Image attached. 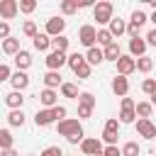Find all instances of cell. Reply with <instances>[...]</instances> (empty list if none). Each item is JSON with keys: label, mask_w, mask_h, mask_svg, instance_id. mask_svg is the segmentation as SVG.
Returning <instances> with one entry per match:
<instances>
[{"label": "cell", "mask_w": 156, "mask_h": 156, "mask_svg": "<svg viewBox=\"0 0 156 156\" xmlns=\"http://www.w3.org/2000/svg\"><path fill=\"white\" fill-rule=\"evenodd\" d=\"M112 12H115V7L107 0L93 5V20H98V24H110L112 22Z\"/></svg>", "instance_id": "6da1fadb"}, {"label": "cell", "mask_w": 156, "mask_h": 156, "mask_svg": "<svg viewBox=\"0 0 156 156\" xmlns=\"http://www.w3.org/2000/svg\"><path fill=\"white\" fill-rule=\"evenodd\" d=\"M78 41H80L85 49H93V46L98 44V29H95L93 24H83V27L78 29Z\"/></svg>", "instance_id": "7a4b0ae2"}, {"label": "cell", "mask_w": 156, "mask_h": 156, "mask_svg": "<svg viewBox=\"0 0 156 156\" xmlns=\"http://www.w3.org/2000/svg\"><path fill=\"white\" fill-rule=\"evenodd\" d=\"M56 129H58V134H61V136H66V139H68V136H73V134H80V132H83L80 119H71V117L61 119Z\"/></svg>", "instance_id": "3957f363"}, {"label": "cell", "mask_w": 156, "mask_h": 156, "mask_svg": "<svg viewBox=\"0 0 156 156\" xmlns=\"http://www.w3.org/2000/svg\"><path fill=\"white\" fill-rule=\"evenodd\" d=\"M44 61H46L49 71H61V66H66V61H68V54H63V51H49Z\"/></svg>", "instance_id": "277c9868"}, {"label": "cell", "mask_w": 156, "mask_h": 156, "mask_svg": "<svg viewBox=\"0 0 156 156\" xmlns=\"http://www.w3.org/2000/svg\"><path fill=\"white\" fill-rule=\"evenodd\" d=\"M80 151H83L85 156H98V154H102V141H100L98 136L83 139V141H80Z\"/></svg>", "instance_id": "5b68a950"}, {"label": "cell", "mask_w": 156, "mask_h": 156, "mask_svg": "<svg viewBox=\"0 0 156 156\" xmlns=\"http://www.w3.org/2000/svg\"><path fill=\"white\" fill-rule=\"evenodd\" d=\"M66 29V20L63 17H49L46 20V34L54 39V37H61Z\"/></svg>", "instance_id": "8992f818"}, {"label": "cell", "mask_w": 156, "mask_h": 156, "mask_svg": "<svg viewBox=\"0 0 156 156\" xmlns=\"http://www.w3.org/2000/svg\"><path fill=\"white\" fill-rule=\"evenodd\" d=\"M146 39H141V37H134V39H129V56L132 58H141V56H146Z\"/></svg>", "instance_id": "52a82bcc"}, {"label": "cell", "mask_w": 156, "mask_h": 156, "mask_svg": "<svg viewBox=\"0 0 156 156\" xmlns=\"http://www.w3.org/2000/svg\"><path fill=\"white\" fill-rule=\"evenodd\" d=\"M132 71H136V58H132V56H119V61H117V76H129Z\"/></svg>", "instance_id": "ba28073f"}, {"label": "cell", "mask_w": 156, "mask_h": 156, "mask_svg": "<svg viewBox=\"0 0 156 156\" xmlns=\"http://www.w3.org/2000/svg\"><path fill=\"white\" fill-rule=\"evenodd\" d=\"M20 12V2L17 0H0V17L2 20H12Z\"/></svg>", "instance_id": "9c48e42d"}, {"label": "cell", "mask_w": 156, "mask_h": 156, "mask_svg": "<svg viewBox=\"0 0 156 156\" xmlns=\"http://www.w3.org/2000/svg\"><path fill=\"white\" fill-rule=\"evenodd\" d=\"M39 102L44 105V110H51V107H56V105H58V93H56V90L44 88V90L39 93Z\"/></svg>", "instance_id": "30bf717a"}, {"label": "cell", "mask_w": 156, "mask_h": 156, "mask_svg": "<svg viewBox=\"0 0 156 156\" xmlns=\"http://www.w3.org/2000/svg\"><path fill=\"white\" fill-rule=\"evenodd\" d=\"M136 132H139V136H144V139H154V136H156V124H154L151 119H136Z\"/></svg>", "instance_id": "8fae6325"}, {"label": "cell", "mask_w": 156, "mask_h": 156, "mask_svg": "<svg viewBox=\"0 0 156 156\" xmlns=\"http://www.w3.org/2000/svg\"><path fill=\"white\" fill-rule=\"evenodd\" d=\"M112 93L119 95V98H127V93H129V80H127V76H115V78H112Z\"/></svg>", "instance_id": "7c38bea8"}, {"label": "cell", "mask_w": 156, "mask_h": 156, "mask_svg": "<svg viewBox=\"0 0 156 156\" xmlns=\"http://www.w3.org/2000/svg\"><path fill=\"white\" fill-rule=\"evenodd\" d=\"M41 80H44V85H46L49 90H56V88L63 85V80H61V71H46Z\"/></svg>", "instance_id": "4fadbf2b"}, {"label": "cell", "mask_w": 156, "mask_h": 156, "mask_svg": "<svg viewBox=\"0 0 156 156\" xmlns=\"http://www.w3.org/2000/svg\"><path fill=\"white\" fill-rule=\"evenodd\" d=\"M10 83H12V90H24L27 85H29V76L24 73V71H15L12 73V78H10Z\"/></svg>", "instance_id": "5bb4252c"}, {"label": "cell", "mask_w": 156, "mask_h": 156, "mask_svg": "<svg viewBox=\"0 0 156 156\" xmlns=\"http://www.w3.org/2000/svg\"><path fill=\"white\" fill-rule=\"evenodd\" d=\"M5 105H7L10 110H22V105H24V95H22L20 90H12V93L5 95Z\"/></svg>", "instance_id": "9a60e30c"}, {"label": "cell", "mask_w": 156, "mask_h": 156, "mask_svg": "<svg viewBox=\"0 0 156 156\" xmlns=\"http://www.w3.org/2000/svg\"><path fill=\"white\" fill-rule=\"evenodd\" d=\"M51 122H56L51 110H37V115H34V124L37 127H49Z\"/></svg>", "instance_id": "2e32d148"}, {"label": "cell", "mask_w": 156, "mask_h": 156, "mask_svg": "<svg viewBox=\"0 0 156 156\" xmlns=\"http://www.w3.org/2000/svg\"><path fill=\"white\" fill-rule=\"evenodd\" d=\"M107 32H110L112 37H122V34L127 32V22L119 20V17H112V22L107 24Z\"/></svg>", "instance_id": "e0dca14e"}, {"label": "cell", "mask_w": 156, "mask_h": 156, "mask_svg": "<svg viewBox=\"0 0 156 156\" xmlns=\"http://www.w3.org/2000/svg\"><path fill=\"white\" fill-rule=\"evenodd\" d=\"M85 61H88L90 66H98V63H102V61H105V54H102V49H100V46H93V49H88V51H85Z\"/></svg>", "instance_id": "ac0fdd59"}, {"label": "cell", "mask_w": 156, "mask_h": 156, "mask_svg": "<svg viewBox=\"0 0 156 156\" xmlns=\"http://www.w3.org/2000/svg\"><path fill=\"white\" fill-rule=\"evenodd\" d=\"M2 51H5V54H10V56H17V54L22 51V46H20V39H15V37H7V39L2 41Z\"/></svg>", "instance_id": "d6986e66"}, {"label": "cell", "mask_w": 156, "mask_h": 156, "mask_svg": "<svg viewBox=\"0 0 156 156\" xmlns=\"http://www.w3.org/2000/svg\"><path fill=\"white\" fill-rule=\"evenodd\" d=\"M102 54H105V61H115V63H117V61H119V56H122V49H119V44H117V41H112L110 46H105V49H102Z\"/></svg>", "instance_id": "ffe728a7"}, {"label": "cell", "mask_w": 156, "mask_h": 156, "mask_svg": "<svg viewBox=\"0 0 156 156\" xmlns=\"http://www.w3.org/2000/svg\"><path fill=\"white\" fill-rule=\"evenodd\" d=\"M15 66H17V71H27V68L32 66V54L22 49V51L15 56Z\"/></svg>", "instance_id": "44dd1931"}, {"label": "cell", "mask_w": 156, "mask_h": 156, "mask_svg": "<svg viewBox=\"0 0 156 156\" xmlns=\"http://www.w3.org/2000/svg\"><path fill=\"white\" fill-rule=\"evenodd\" d=\"M32 41H34V49H37V51H46V49L51 46V37H49L46 32H44V34H37Z\"/></svg>", "instance_id": "7402d4cb"}, {"label": "cell", "mask_w": 156, "mask_h": 156, "mask_svg": "<svg viewBox=\"0 0 156 156\" xmlns=\"http://www.w3.org/2000/svg\"><path fill=\"white\" fill-rule=\"evenodd\" d=\"M24 112L22 110H10V115H7V122H10V127H24Z\"/></svg>", "instance_id": "603a6c76"}, {"label": "cell", "mask_w": 156, "mask_h": 156, "mask_svg": "<svg viewBox=\"0 0 156 156\" xmlns=\"http://www.w3.org/2000/svg\"><path fill=\"white\" fill-rule=\"evenodd\" d=\"M151 110H154L151 102H136V107H134V112H136L139 119H149L151 117Z\"/></svg>", "instance_id": "cb8c5ba5"}, {"label": "cell", "mask_w": 156, "mask_h": 156, "mask_svg": "<svg viewBox=\"0 0 156 156\" xmlns=\"http://www.w3.org/2000/svg\"><path fill=\"white\" fill-rule=\"evenodd\" d=\"M68 44H71V39H68L66 34H61V37H54V39H51V46H54V51H63V54H66Z\"/></svg>", "instance_id": "d4e9b609"}, {"label": "cell", "mask_w": 156, "mask_h": 156, "mask_svg": "<svg viewBox=\"0 0 156 156\" xmlns=\"http://www.w3.org/2000/svg\"><path fill=\"white\" fill-rule=\"evenodd\" d=\"M117 136H119V129H110V127L102 129V141H105L107 146H115V144H117Z\"/></svg>", "instance_id": "484cf974"}, {"label": "cell", "mask_w": 156, "mask_h": 156, "mask_svg": "<svg viewBox=\"0 0 156 156\" xmlns=\"http://www.w3.org/2000/svg\"><path fill=\"white\" fill-rule=\"evenodd\" d=\"M12 141H15L12 132H10V129H0V151H5V149H12Z\"/></svg>", "instance_id": "4316f807"}, {"label": "cell", "mask_w": 156, "mask_h": 156, "mask_svg": "<svg viewBox=\"0 0 156 156\" xmlns=\"http://www.w3.org/2000/svg\"><path fill=\"white\" fill-rule=\"evenodd\" d=\"M68 66H71V71H76L78 66H83L85 63V54H78V51H73V54H68V61H66Z\"/></svg>", "instance_id": "83f0119b"}, {"label": "cell", "mask_w": 156, "mask_h": 156, "mask_svg": "<svg viewBox=\"0 0 156 156\" xmlns=\"http://www.w3.org/2000/svg\"><path fill=\"white\" fill-rule=\"evenodd\" d=\"M134 119H136L134 107H122V110H119V122H122V124H132Z\"/></svg>", "instance_id": "f1b7e54d"}, {"label": "cell", "mask_w": 156, "mask_h": 156, "mask_svg": "<svg viewBox=\"0 0 156 156\" xmlns=\"http://www.w3.org/2000/svg\"><path fill=\"white\" fill-rule=\"evenodd\" d=\"M61 95H63V98H76V100H78L80 93H78V85H73V83H63V85H61Z\"/></svg>", "instance_id": "f546056e"}, {"label": "cell", "mask_w": 156, "mask_h": 156, "mask_svg": "<svg viewBox=\"0 0 156 156\" xmlns=\"http://www.w3.org/2000/svg\"><path fill=\"white\" fill-rule=\"evenodd\" d=\"M80 7H78V0H63L61 2V12L63 15H73V12H78Z\"/></svg>", "instance_id": "4dcf8cb0"}, {"label": "cell", "mask_w": 156, "mask_h": 156, "mask_svg": "<svg viewBox=\"0 0 156 156\" xmlns=\"http://www.w3.org/2000/svg\"><path fill=\"white\" fill-rule=\"evenodd\" d=\"M154 68V61L149 58V56H141V58H136V71H141V73H149Z\"/></svg>", "instance_id": "1f68e13d"}, {"label": "cell", "mask_w": 156, "mask_h": 156, "mask_svg": "<svg viewBox=\"0 0 156 156\" xmlns=\"http://www.w3.org/2000/svg\"><path fill=\"white\" fill-rule=\"evenodd\" d=\"M73 73L78 76V80H85V78H90V73H93V66H90V63L85 61V63H83V66H78V68H76Z\"/></svg>", "instance_id": "d6a6232c"}, {"label": "cell", "mask_w": 156, "mask_h": 156, "mask_svg": "<svg viewBox=\"0 0 156 156\" xmlns=\"http://www.w3.org/2000/svg\"><path fill=\"white\" fill-rule=\"evenodd\" d=\"M139 144L136 141H127L124 146H122V156H139Z\"/></svg>", "instance_id": "836d02e7"}, {"label": "cell", "mask_w": 156, "mask_h": 156, "mask_svg": "<svg viewBox=\"0 0 156 156\" xmlns=\"http://www.w3.org/2000/svg\"><path fill=\"white\" fill-rule=\"evenodd\" d=\"M115 41V37L107 32V29H98V44H102V46H110Z\"/></svg>", "instance_id": "e575fe53"}, {"label": "cell", "mask_w": 156, "mask_h": 156, "mask_svg": "<svg viewBox=\"0 0 156 156\" xmlns=\"http://www.w3.org/2000/svg\"><path fill=\"white\" fill-rule=\"evenodd\" d=\"M78 105L95 107V95H93V93H88V90H85V93H80V95H78Z\"/></svg>", "instance_id": "d590c367"}, {"label": "cell", "mask_w": 156, "mask_h": 156, "mask_svg": "<svg viewBox=\"0 0 156 156\" xmlns=\"http://www.w3.org/2000/svg\"><path fill=\"white\" fill-rule=\"evenodd\" d=\"M34 10H37V2H34V0H20V12L29 15V12H34Z\"/></svg>", "instance_id": "8d00e7d4"}, {"label": "cell", "mask_w": 156, "mask_h": 156, "mask_svg": "<svg viewBox=\"0 0 156 156\" xmlns=\"http://www.w3.org/2000/svg\"><path fill=\"white\" fill-rule=\"evenodd\" d=\"M22 32H24V34H27V37H32V39H34V37H37V34H39V32H37V24H34V22H32V20H27V22H24V24H22Z\"/></svg>", "instance_id": "74e56055"}, {"label": "cell", "mask_w": 156, "mask_h": 156, "mask_svg": "<svg viewBox=\"0 0 156 156\" xmlns=\"http://www.w3.org/2000/svg\"><path fill=\"white\" fill-rule=\"evenodd\" d=\"M141 90H144L146 95H154V93H156V78H146V80L141 83Z\"/></svg>", "instance_id": "f35d334b"}, {"label": "cell", "mask_w": 156, "mask_h": 156, "mask_svg": "<svg viewBox=\"0 0 156 156\" xmlns=\"http://www.w3.org/2000/svg\"><path fill=\"white\" fill-rule=\"evenodd\" d=\"M93 110H95V107H88V105H78V119H88V117L93 115Z\"/></svg>", "instance_id": "ab89813d"}, {"label": "cell", "mask_w": 156, "mask_h": 156, "mask_svg": "<svg viewBox=\"0 0 156 156\" xmlns=\"http://www.w3.org/2000/svg\"><path fill=\"white\" fill-rule=\"evenodd\" d=\"M10 78H12L10 66H7V63H0V83H5V80H10Z\"/></svg>", "instance_id": "60d3db41"}, {"label": "cell", "mask_w": 156, "mask_h": 156, "mask_svg": "<svg viewBox=\"0 0 156 156\" xmlns=\"http://www.w3.org/2000/svg\"><path fill=\"white\" fill-rule=\"evenodd\" d=\"M39 156H66V154H63L58 146H46V149H44Z\"/></svg>", "instance_id": "b9f144b4"}, {"label": "cell", "mask_w": 156, "mask_h": 156, "mask_svg": "<svg viewBox=\"0 0 156 156\" xmlns=\"http://www.w3.org/2000/svg\"><path fill=\"white\" fill-rule=\"evenodd\" d=\"M51 112H54V117H56V122H61V119H66V107H63V105H56V107H51Z\"/></svg>", "instance_id": "7bdbcfd3"}, {"label": "cell", "mask_w": 156, "mask_h": 156, "mask_svg": "<svg viewBox=\"0 0 156 156\" xmlns=\"http://www.w3.org/2000/svg\"><path fill=\"white\" fill-rule=\"evenodd\" d=\"M102 156H122V149H117V144L115 146H105L102 149Z\"/></svg>", "instance_id": "ee69618b"}, {"label": "cell", "mask_w": 156, "mask_h": 156, "mask_svg": "<svg viewBox=\"0 0 156 156\" xmlns=\"http://www.w3.org/2000/svg\"><path fill=\"white\" fill-rule=\"evenodd\" d=\"M7 37H10V24H7V22H0V39L5 41Z\"/></svg>", "instance_id": "f6af8a7d"}, {"label": "cell", "mask_w": 156, "mask_h": 156, "mask_svg": "<svg viewBox=\"0 0 156 156\" xmlns=\"http://www.w3.org/2000/svg\"><path fill=\"white\" fill-rule=\"evenodd\" d=\"M144 39H146V44H149V46H156V27H154V29H151Z\"/></svg>", "instance_id": "bcb514c9"}, {"label": "cell", "mask_w": 156, "mask_h": 156, "mask_svg": "<svg viewBox=\"0 0 156 156\" xmlns=\"http://www.w3.org/2000/svg\"><path fill=\"white\" fill-rule=\"evenodd\" d=\"M66 141H68V144H80V141H83V132H80V134H73V136H68Z\"/></svg>", "instance_id": "7dc6e473"}, {"label": "cell", "mask_w": 156, "mask_h": 156, "mask_svg": "<svg viewBox=\"0 0 156 156\" xmlns=\"http://www.w3.org/2000/svg\"><path fill=\"white\" fill-rule=\"evenodd\" d=\"M122 107H136L132 98H122Z\"/></svg>", "instance_id": "c3c4849f"}, {"label": "cell", "mask_w": 156, "mask_h": 156, "mask_svg": "<svg viewBox=\"0 0 156 156\" xmlns=\"http://www.w3.org/2000/svg\"><path fill=\"white\" fill-rule=\"evenodd\" d=\"M0 156H20L15 149H5V151H0Z\"/></svg>", "instance_id": "681fc988"}, {"label": "cell", "mask_w": 156, "mask_h": 156, "mask_svg": "<svg viewBox=\"0 0 156 156\" xmlns=\"http://www.w3.org/2000/svg\"><path fill=\"white\" fill-rule=\"evenodd\" d=\"M90 5H93V0H80L78 2V7H90Z\"/></svg>", "instance_id": "f907efd6"}, {"label": "cell", "mask_w": 156, "mask_h": 156, "mask_svg": "<svg viewBox=\"0 0 156 156\" xmlns=\"http://www.w3.org/2000/svg\"><path fill=\"white\" fill-rule=\"evenodd\" d=\"M149 5L154 7V12H156V0H149Z\"/></svg>", "instance_id": "816d5d0a"}, {"label": "cell", "mask_w": 156, "mask_h": 156, "mask_svg": "<svg viewBox=\"0 0 156 156\" xmlns=\"http://www.w3.org/2000/svg\"><path fill=\"white\" fill-rule=\"evenodd\" d=\"M149 20H151V22H154V27H156V12H154V15L149 17Z\"/></svg>", "instance_id": "f5cc1de1"}, {"label": "cell", "mask_w": 156, "mask_h": 156, "mask_svg": "<svg viewBox=\"0 0 156 156\" xmlns=\"http://www.w3.org/2000/svg\"><path fill=\"white\" fill-rule=\"evenodd\" d=\"M151 105H156V93H154V95H151Z\"/></svg>", "instance_id": "db71d44e"}, {"label": "cell", "mask_w": 156, "mask_h": 156, "mask_svg": "<svg viewBox=\"0 0 156 156\" xmlns=\"http://www.w3.org/2000/svg\"><path fill=\"white\" fill-rule=\"evenodd\" d=\"M27 156H34V154H27Z\"/></svg>", "instance_id": "11a10c76"}, {"label": "cell", "mask_w": 156, "mask_h": 156, "mask_svg": "<svg viewBox=\"0 0 156 156\" xmlns=\"http://www.w3.org/2000/svg\"><path fill=\"white\" fill-rule=\"evenodd\" d=\"M98 156H102V154H98Z\"/></svg>", "instance_id": "9f6ffc18"}, {"label": "cell", "mask_w": 156, "mask_h": 156, "mask_svg": "<svg viewBox=\"0 0 156 156\" xmlns=\"http://www.w3.org/2000/svg\"><path fill=\"white\" fill-rule=\"evenodd\" d=\"M154 156H156V154H154Z\"/></svg>", "instance_id": "6f0895ef"}, {"label": "cell", "mask_w": 156, "mask_h": 156, "mask_svg": "<svg viewBox=\"0 0 156 156\" xmlns=\"http://www.w3.org/2000/svg\"><path fill=\"white\" fill-rule=\"evenodd\" d=\"M154 154H156V151H154Z\"/></svg>", "instance_id": "680465c9"}]
</instances>
